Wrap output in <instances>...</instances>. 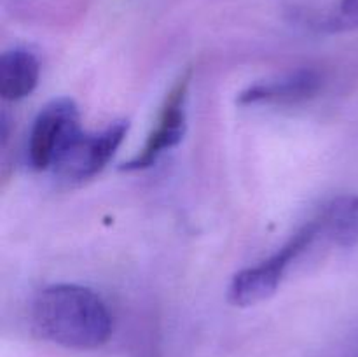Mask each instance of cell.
Segmentation results:
<instances>
[{
    "mask_svg": "<svg viewBox=\"0 0 358 357\" xmlns=\"http://www.w3.org/2000/svg\"><path fill=\"white\" fill-rule=\"evenodd\" d=\"M128 128V121H115L98 133H80L56 161L52 172L66 182H83L94 177L112 160Z\"/></svg>",
    "mask_w": 358,
    "mask_h": 357,
    "instance_id": "cell-4",
    "label": "cell"
},
{
    "mask_svg": "<svg viewBox=\"0 0 358 357\" xmlns=\"http://www.w3.org/2000/svg\"><path fill=\"white\" fill-rule=\"evenodd\" d=\"M315 220L320 234L332 244L355 247L358 244V196L345 195L331 200Z\"/></svg>",
    "mask_w": 358,
    "mask_h": 357,
    "instance_id": "cell-8",
    "label": "cell"
},
{
    "mask_svg": "<svg viewBox=\"0 0 358 357\" xmlns=\"http://www.w3.org/2000/svg\"><path fill=\"white\" fill-rule=\"evenodd\" d=\"M338 20L345 28H358V0H341Z\"/></svg>",
    "mask_w": 358,
    "mask_h": 357,
    "instance_id": "cell-9",
    "label": "cell"
},
{
    "mask_svg": "<svg viewBox=\"0 0 358 357\" xmlns=\"http://www.w3.org/2000/svg\"><path fill=\"white\" fill-rule=\"evenodd\" d=\"M31 329L65 349L93 350L112 335V315L100 294L77 284H52L31 303Z\"/></svg>",
    "mask_w": 358,
    "mask_h": 357,
    "instance_id": "cell-1",
    "label": "cell"
},
{
    "mask_svg": "<svg viewBox=\"0 0 358 357\" xmlns=\"http://www.w3.org/2000/svg\"><path fill=\"white\" fill-rule=\"evenodd\" d=\"M320 237L317 220L304 224L278 252L259 265L245 268L233 276L227 289V300L240 308L254 307L269 300L282 284L285 270Z\"/></svg>",
    "mask_w": 358,
    "mask_h": 357,
    "instance_id": "cell-2",
    "label": "cell"
},
{
    "mask_svg": "<svg viewBox=\"0 0 358 357\" xmlns=\"http://www.w3.org/2000/svg\"><path fill=\"white\" fill-rule=\"evenodd\" d=\"M76 102L62 97L44 105L35 118L28 140V163L35 170H49L80 135Z\"/></svg>",
    "mask_w": 358,
    "mask_h": 357,
    "instance_id": "cell-3",
    "label": "cell"
},
{
    "mask_svg": "<svg viewBox=\"0 0 358 357\" xmlns=\"http://www.w3.org/2000/svg\"><path fill=\"white\" fill-rule=\"evenodd\" d=\"M189 84H191V69L185 70L168 91L161 105L156 126L147 136L145 146L133 160L122 164L121 170L138 172L150 168L164 150L180 144L185 133V102H187Z\"/></svg>",
    "mask_w": 358,
    "mask_h": 357,
    "instance_id": "cell-5",
    "label": "cell"
},
{
    "mask_svg": "<svg viewBox=\"0 0 358 357\" xmlns=\"http://www.w3.org/2000/svg\"><path fill=\"white\" fill-rule=\"evenodd\" d=\"M41 77L37 56L24 48L9 49L0 58V97L17 102L34 93Z\"/></svg>",
    "mask_w": 358,
    "mask_h": 357,
    "instance_id": "cell-7",
    "label": "cell"
},
{
    "mask_svg": "<svg viewBox=\"0 0 358 357\" xmlns=\"http://www.w3.org/2000/svg\"><path fill=\"white\" fill-rule=\"evenodd\" d=\"M322 88V76L317 70L303 69L275 80L257 83L241 91L240 105L257 104H297L313 98Z\"/></svg>",
    "mask_w": 358,
    "mask_h": 357,
    "instance_id": "cell-6",
    "label": "cell"
}]
</instances>
